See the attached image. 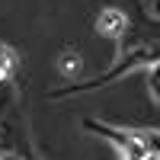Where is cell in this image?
Here are the masks:
<instances>
[{
  "mask_svg": "<svg viewBox=\"0 0 160 160\" xmlns=\"http://www.w3.org/2000/svg\"><path fill=\"white\" fill-rule=\"evenodd\" d=\"M99 29L102 32H118V29H122V19H118L115 13H112V16H102L99 19Z\"/></svg>",
  "mask_w": 160,
  "mask_h": 160,
  "instance_id": "1",
  "label": "cell"
},
{
  "mask_svg": "<svg viewBox=\"0 0 160 160\" xmlns=\"http://www.w3.org/2000/svg\"><path fill=\"white\" fill-rule=\"evenodd\" d=\"M10 71H13V55L0 48V77H3V74H10Z\"/></svg>",
  "mask_w": 160,
  "mask_h": 160,
  "instance_id": "2",
  "label": "cell"
}]
</instances>
